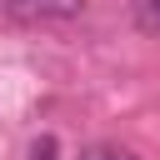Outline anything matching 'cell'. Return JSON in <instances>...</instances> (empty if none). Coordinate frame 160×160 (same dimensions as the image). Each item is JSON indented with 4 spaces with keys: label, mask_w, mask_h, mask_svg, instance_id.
<instances>
[{
    "label": "cell",
    "mask_w": 160,
    "mask_h": 160,
    "mask_svg": "<svg viewBox=\"0 0 160 160\" xmlns=\"http://www.w3.org/2000/svg\"><path fill=\"white\" fill-rule=\"evenodd\" d=\"M85 10V0H0V15L15 25H60L75 20Z\"/></svg>",
    "instance_id": "obj_1"
},
{
    "label": "cell",
    "mask_w": 160,
    "mask_h": 160,
    "mask_svg": "<svg viewBox=\"0 0 160 160\" xmlns=\"http://www.w3.org/2000/svg\"><path fill=\"white\" fill-rule=\"evenodd\" d=\"M80 160H140V155H135V150H125V145L100 140V145H85V150H80Z\"/></svg>",
    "instance_id": "obj_2"
},
{
    "label": "cell",
    "mask_w": 160,
    "mask_h": 160,
    "mask_svg": "<svg viewBox=\"0 0 160 160\" xmlns=\"http://www.w3.org/2000/svg\"><path fill=\"white\" fill-rule=\"evenodd\" d=\"M55 155H60V140H55V135L30 140V160H55Z\"/></svg>",
    "instance_id": "obj_4"
},
{
    "label": "cell",
    "mask_w": 160,
    "mask_h": 160,
    "mask_svg": "<svg viewBox=\"0 0 160 160\" xmlns=\"http://www.w3.org/2000/svg\"><path fill=\"white\" fill-rule=\"evenodd\" d=\"M135 25L145 35H160V0H135Z\"/></svg>",
    "instance_id": "obj_3"
}]
</instances>
